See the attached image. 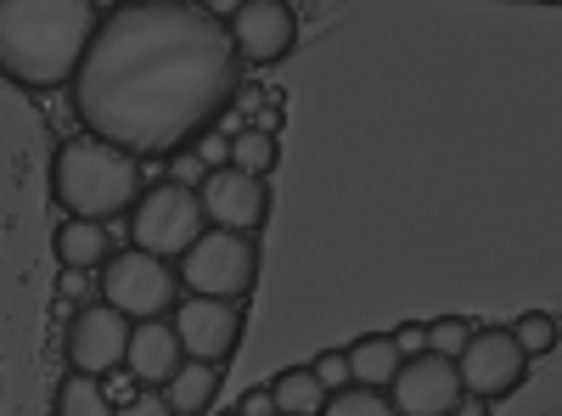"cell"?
Returning <instances> with one entry per match:
<instances>
[{"label": "cell", "mask_w": 562, "mask_h": 416, "mask_svg": "<svg viewBox=\"0 0 562 416\" xmlns=\"http://www.w3.org/2000/svg\"><path fill=\"white\" fill-rule=\"evenodd\" d=\"M243 97V57L225 23L186 0H124L102 12L68 79L85 135L130 153L169 158L192 147Z\"/></svg>", "instance_id": "1"}, {"label": "cell", "mask_w": 562, "mask_h": 416, "mask_svg": "<svg viewBox=\"0 0 562 416\" xmlns=\"http://www.w3.org/2000/svg\"><path fill=\"white\" fill-rule=\"evenodd\" d=\"M97 23V0H0V74L23 90L68 85Z\"/></svg>", "instance_id": "2"}, {"label": "cell", "mask_w": 562, "mask_h": 416, "mask_svg": "<svg viewBox=\"0 0 562 416\" xmlns=\"http://www.w3.org/2000/svg\"><path fill=\"white\" fill-rule=\"evenodd\" d=\"M140 192H147L140 158L97 142V135H68L52 153V203L68 209V220H124Z\"/></svg>", "instance_id": "3"}, {"label": "cell", "mask_w": 562, "mask_h": 416, "mask_svg": "<svg viewBox=\"0 0 562 416\" xmlns=\"http://www.w3.org/2000/svg\"><path fill=\"white\" fill-rule=\"evenodd\" d=\"M175 276L186 293L198 299H248L259 288V243L243 237V231H220L209 225L203 237L175 259Z\"/></svg>", "instance_id": "4"}, {"label": "cell", "mask_w": 562, "mask_h": 416, "mask_svg": "<svg viewBox=\"0 0 562 416\" xmlns=\"http://www.w3.org/2000/svg\"><path fill=\"white\" fill-rule=\"evenodd\" d=\"M203 231H209V220H203L198 187H180V180H158L130 209V248L158 254V259H180Z\"/></svg>", "instance_id": "5"}, {"label": "cell", "mask_w": 562, "mask_h": 416, "mask_svg": "<svg viewBox=\"0 0 562 416\" xmlns=\"http://www.w3.org/2000/svg\"><path fill=\"white\" fill-rule=\"evenodd\" d=\"M180 299V276L169 259L140 254V248H113L102 265V304H113L124 321H158Z\"/></svg>", "instance_id": "6"}, {"label": "cell", "mask_w": 562, "mask_h": 416, "mask_svg": "<svg viewBox=\"0 0 562 416\" xmlns=\"http://www.w3.org/2000/svg\"><path fill=\"white\" fill-rule=\"evenodd\" d=\"M169 327L186 349V360H214V366H231V355L243 349V333H248V310L237 299H175L169 310Z\"/></svg>", "instance_id": "7"}, {"label": "cell", "mask_w": 562, "mask_h": 416, "mask_svg": "<svg viewBox=\"0 0 562 416\" xmlns=\"http://www.w3.org/2000/svg\"><path fill=\"white\" fill-rule=\"evenodd\" d=\"M456 378H461V394H479V400L495 405L512 389H524L529 355L512 344L506 327H473V338H467L461 355H456Z\"/></svg>", "instance_id": "8"}, {"label": "cell", "mask_w": 562, "mask_h": 416, "mask_svg": "<svg viewBox=\"0 0 562 416\" xmlns=\"http://www.w3.org/2000/svg\"><path fill=\"white\" fill-rule=\"evenodd\" d=\"M225 34H231V52L243 57V68H276L281 57H293L299 45V12L288 0H243L237 12L225 18Z\"/></svg>", "instance_id": "9"}, {"label": "cell", "mask_w": 562, "mask_h": 416, "mask_svg": "<svg viewBox=\"0 0 562 416\" xmlns=\"http://www.w3.org/2000/svg\"><path fill=\"white\" fill-rule=\"evenodd\" d=\"M124 344H130V321L113 310V304H79L74 321H68V338H63V355H68V372H85V378H108L124 366Z\"/></svg>", "instance_id": "10"}, {"label": "cell", "mask_w": 562, "mask_h": 416, "mask_svg": "<svg viewBox=\"0 0 562 416\" xmlns=\"http://www.w3.org/2000/svg\"><path fill=\"white\" fill-rule=\"evenodd\" d=\"M198 203H203V220L220 225V231H243V237H254V231H265L270 220V187L259 175H243V169H209L203 187H198Z\"/></svg>", "instance_id": "11"}, {"label": "cell", "mask_w": 562, "mask_h": 416, "mask_svg": "<svg viewBox=\"0 0 562 416\" xmlns=\"http://www.w3.org/2000/svg\"><path fill=\"white\" fill-rule=\"evenodd\" d=\"M394 416H450V405L461 400V378H456V360L445 355H411L400 360L394 383L383 389Z\"/></svg>", "instance_id": "12"}, {"label": "cell", "mask_w": 562, "mask_h": 416, "mask_svg": "<svg viewBox=\"0 0 562 416\" xmlns=\"http://www.w3.org/2000/svg\"><path fill=\"white\" fill-rule=\"evenodd\" d=\"M180 360H186V349H180V338H175V327H169V315H158V321H130L124 366H130V378H135L140 389H164Z\"/></svg>", "instance_id": "13"}, {"label": "cell", "mask_w": 562, "mask_h": 416, "mask_svg": "<svg viewBox=\"0 0 562 416\" xmlns=\"http://www.w3.org/2000/svg\"><path fill=\"white\" fill-rule=\"evenodd\" d=\"M220 383H225V366H214V360H180L158 394L169 400L175 416H209Z\"/></svg>", "instance_id": "14"}, {"label": "cell", "mask_w": 562, "mask_h": 416, "mask_svg": "<svg viewBox=\"0 0 562 416\" xmlns=\"http://www.w3.org/2000/svg\"><path fill=\"white\" fill-rule=\"evenodd\" d=\"M52 248H57V259L68 270H102L108 254H113V237H108V225H97V220H63Z\"/></svg>", "instance_id": "15"}, {"label": "cell", "mask_w": 562, "mask_h": 416, "mask_svg": "<svg viewBox=\"0 0 562 416\" xmlns=\"http://www.w3.org/2000/svg\"><path fill=\"white\" fill-rule=\"evenodd\" d=\"M400 360H405V355L394 349L389 333H366V338L349 344V383H355V389H389L394 372H400Z\"/></svg>", "instance_id": "16"}, {"label": "cell", "mask_w": 562, "mask_h": 416, "mask_svg": "<svg viewBox=\"0 0 562 416\" xmlns=\"http://www.w3.org/2000/svg\"><path fill=\"white\" fill-rule=\"evenodd\" d=\"M265 389L276 400V416H321V405H326V389L315 383L310 366H288V372H276Z\"/></svg>", "instance_id": "17"}, {"label": "cell", "mask_w": 562, "mask_h": 416, "mask_svg": "<svg viewBox=\"0 0 562 416\" xmlns=\"http://www.w3.org/2000/svg\"><path fill=\"white\" fill-rule=\"evenodd\" d=\"M52 416H113V400H108L102 378H85V372H68V378L57 383Z\"/></svg>", "instance_id": "18"}, {"label": "cell", "mask_w": 562, "mask_h": 416, "mask_svg": "<svg viewBox=\"0 0 562 416\" xmlns=\"http://www.w3.org/2000/svg\"><path fill=\"white\" fill-rule=\"evenodd\" d=\"M231 169H243V175H259V180H270V169L281 164V147H276V135L270 130H237L231 135V158H225Z\"/></svg>", "instance_id": "19"}, {"label": "cell", "mask_w": 562, "mask_h": 416, "mask_svg": "<svg viewBox=\"0 0 562 416\" xmlns=\"http://www.w3.org/2000/svg\"><path fill=\"white\" fill-rule=\"evenodd\" d=\"M506 333H512V344H518V349H524L529 360H535V355H551V349H557V321H551L546 310H524V315L512 321Z\"/></svg>", "instance_id": "20"}, {"label": "cell", "mask_w": 562, "mask_h": 416, "mask_svg": "<svg viewBox=\"0 0 562 416\" xmlns=\"http://www.w3.org/2000/svg\"><path fill=\"white\" fill-rule=\"evenodd\" d=\"M321 416H394V405L383 389H338V394H326Z\"/></svg>", "instance_id": "21"}, {"label": "cell", "mask_w": 562, "mask_h": 416, "mask_svg": "<svg viewBox=\"0 0 562 416\" xmlns=\"http://www.w3.org/2000/svg\"><path fill=\"white\" fill-rule=\"evenodd\" d=\"M467 338H473V321H467V315H439V321H428V355L456 360Z\"/></svg>", "instance_id": "22"}, {"label": "cell", "mask_w": 562, "mask_h": 416, "mask_svg": "<svg viewBox=\"0 0 562 416\" xmlns=\"http://www.w3.org/2000/svg\"><path fill=\"white\" fill-rule=\"evenodd\" d=\"M310 372H315V383H321L326 394L349 389V349H321V355L310 360Z\"/></svg>", "instance_id": "23"}, {"label": "cell", "mask_w": 562, "mask_h": 416, "mask_svg": "<svg viewBox=\"0 0 562 416\" xmlns=\"http://www.w3.org/2000/svg\"><path fill=\"white\" fill-rule=\"evenodd\" d=\"M113 416H175V411H169V400H164L158 389H140V394L119 400V405H113Z\"/></svg>", "instance_id": "24"}, {"label": "cell", "mask_w": 562, "mask_h": 416, "mask_svg": "<svg viewBox=\"0 0 562 416\" xmlns=\"http://www.w3.org/2000/svg\"><path fill=\"white\" fill-rule=\"evenodd\" d=\"M389 338H394V349H400L405 360H411V355H428V327H422V321H400Z\"/></svg>", "instance_id": "25"}, {"label": "cell", "mask_w": 562, "mask_h": 416, "mask_svg": "<svg viewBox=\"0 0 562 416\" xmlns=\"http://www.w3.org/2000/svg\"><path fill=\"white\" fill-rule=\"evenodd\" d=\"M198 147H203L209 169H220V164L231 158V142H225V135H214V130H203V135H198Z\"/></svg>", "instance_id": "26"}, {"label": "cell", "mask_w": 562, "mask_h": 416, "mask_svg": "<svg viewBox=\"0 0 562 416\" xmlns=\"http://www.w3.org/2000/svg\"><path fill=\"white\" fill-rule=\"evenodd\" d=\"M243 416H276V400H270V389H248V400L237 405Z\"/></svg>", "instance_id": "27"}, {"label": "cell", "mask_w": 562, "mask_h": 416, "mask_svg": "<svg viewBox=\"0 0 562 416\" xmlns=\"http://www.w3.org/2000/svg\"><path fill=\"white\" fill-rule=\"evenodd\" d=\"M186 7H198V12H209L214 23H225L231 12H237V7H243V0H186Z\"/></svg>", "instance_id": "28"}, {"label": "cell", "mask_w": 562, "mask_h": 416, "mask_svg": "<svg viewBox=\"0 0 562 416\" xmlns=\"http://www.w3.org/2000/svg\"><path fill=\"white\" fill-rule=\"evenodd\" d=\"M57 293H63V299H85V270H68V265H63V276H57Z\"/></svg>", "instance_id": "29"}, {"label": "cell", "mask_w": 562, "mask_h": 416, "mask_svg": "<svg viewBox=\"0 0 562 416\" xmlns=\"http://www.w3.org/2000/svg\"><path fill=\"white\" fill-rule=\"evenodd\" d=\"M450 416H490V400H479V394H461V400L450 405Z\"/></svg>", "instance_id": "30"}, {"label": "cell", "mask_w": 562, "mask_h": 416, "mask_svg": "<svg viewBox=\"0 0 562 416\" xmlns=\"http://www.w3.org/2000/svg\"><path fill=\"white\" fill-rule=\"evenodd\" d=\"M276 124H281V113H276V108H265V113H259V124H254V130H270V135H276Z\"/></svg>", "instance_id": "31"}, {"label": "cell", "mask_w": 562, "mask_h": 416, "mask_svg": "<svg viewBox=\"0 0 562 416\" xmlns=\"http://www.w3.org/2000/svg\"><path fill=\"white\" fill-rule=\"evenodd\" d=\"M97 7H102V12H113V7H124V0H97Z\"/></svg>", "instance_id": "32"}, {"label": "cell", "mask_w": 562, "mask_h": 416, "mask_svg": "<svg viewBox=\"0 0 562 416\" xmlns=\"http://www.w3.org/2000/svg\"><path fill=\"white\" fill-rule=\"evenodd\" d=\"M220 416H243V411H220Z\"/></svg>", "instance_id": "33"}, {"label": "cell", "mask_w": 562, "mask_h": 416, "mask_svg": "<svg viewBox=\"0 0 562 416\" xmlns=\"http://www.w3.org/2000/svg\"><path fill=\"white\" fill-rule=\"evenodd\" d=\"M546 7H551V0H546Z\"/></svg>", "instance_id": "34"}]
</instances>
